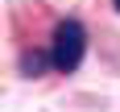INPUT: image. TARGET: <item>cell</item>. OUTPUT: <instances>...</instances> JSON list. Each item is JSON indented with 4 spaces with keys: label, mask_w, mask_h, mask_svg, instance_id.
Segmentation results:
<instances>
[{
    "label": "cell",
    "mask_w": 120,
    "mask_h": 112,
    "mask_svg": "<svg viewBox=\"0 0 120 112\" xmlns=\"http://www.w3.org/2000/svg\"><path fill=\"white\" fill-rule=\"evenodd\" d=\"M116 8H120V0H116Z\"/></svg>",
    "instance_id": "cell-2"
},
{
    "label": "cell",
    "mask_w": 120,
    "mask_h": 112,
    "mask_svg": "<svg viewBox=\"0 0 120 112\" xmlns=\"http://www.w3.org/2000/svg\"><path fill=\"white\" fill-rule=\"evenodd\" d=\"M46 50H50V62H54L58 75H75L79 66H83V58H87V25L79 21V17L54 21Z\"/></svg>",
    "instance_id": "cell-1"
}]
</instances>
